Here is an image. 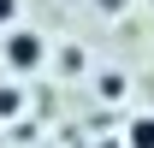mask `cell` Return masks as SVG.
<instances>
[{
    "instance_id": "1",
    "label": "cell",
    "mask_w": 154,
    "mask_h": 148,
    "mask_svg": "<svg viewBox=\"0 0 154 148\" xmlns=\"http://www.w3.org/2000/svg\"><path fill=\"white\" fill-rule=\"evenodd\" d=\"M48 54H54V42L42 36L36 24H12V30H0V65H6V77L12 83H30L36 71H48Z\"/></svg>"
},
{
    "instance_id": "2",
    "label": "cell",
    "mask_w": 154,
    "mask_h": 148,
    "mask_svg": "<svg viewBox=\"0 0 154 148\" xmlns=\"http://www.w3.org/2000/svg\"><path fill=\"white\" fill-rule=\"evenodd\" d=\"M125 148H154V107H136L131 119H125V136H119Z\"/></svg>"
},
{
    "instance_id": "3",
    "label": "cell",
    "mask_w": 154,
    "mask_h": 148,
    "mask_svg": "<svg viewBox=\"0 0 154 148\" xmlns=\"http://www.w3.org/2000/svg\"><path fill=\"white\" fill-rule=\"evenodd\" d=\"M48 59H59V71L77 77L83 65H89V48H83V42H65V48H59V54H48Z\"/></svg>"
},
{
    "instance_id": "4",
    "label": "cell",
    "mask_w": 154,
    "mask_h": 148,
    "mask_svg": "<svg viewBox=\"0 0 154 148\" xmlns=\"http://www.w3.org/2000/svg\"><path fill=\"white\" fill-rule=\"evenodd\" d=\"M95 95H101V101H119V95H131V77H125V71H119V65H113V71H101V83H95Z\"/></svg>"
},
{
    "instance_id": "5",
    "label": "cell",
    "mask_w": 154,
    "mask_h": 148,
    "mask_svg": "<svg viewBox=\"0 0 154 148\" xmlns=\"http://www.w3.org/2000/svg\"><path fill=\"white\" fill-rule=\"evenodd\" d=\"M18 113H24V83H6L0 89V125H12Z\"/></svg>"
},
{
    "instance_id": "6",
    "label": "cell",
    "mask_w": 154,
    "mask_h": 148,
    "mask_svg": "<svg viewBox=\"0 0 154 148\" xmlns=\"http://www.w3.org/2000/svg\"><path fill=\"white\" fill-rule=\"evenodd\" d=\"M18 18H24V0H0V30H12Z\"/></svg>"
},
{
    "instance_id": "7",
    "label": "cell",
    "mask_w": 154,
    "mask_h": 148,
    "mask_svg": "<svg viewBox=\"0 0 154 148\" xmlns=\"http://www.w3.org/2000/svg\"><path fill=\"white\" fill-rule=\"evenodd\" d=\"M101 6V18H119V6H131V0H95Z\"/></svg>"
},
{
    "instance_id": "8",
    "label": "cell",
    "mask_w": 154,
    "mask_h": 148,
    "mask_svg": "<svg viewBox=\"0 0 154 148\" xmlns=\"http://www.w3.org/2000/svg\"><path fill=\"white\" fill-rule=\"evenodd\" d=\"M148 6H154V0H148Z\"/></svg>"
}]
</instances>
